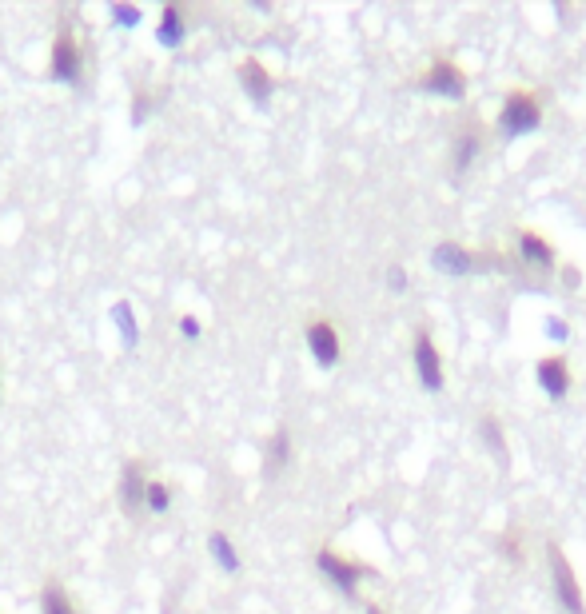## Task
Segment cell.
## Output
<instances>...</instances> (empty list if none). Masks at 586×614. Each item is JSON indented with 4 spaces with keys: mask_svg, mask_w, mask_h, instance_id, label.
<instances>
[{
    "mask_svg": "<svg viewBox=\"0 0 586 614\" xmlns=\"http://www.w3.org/2000/svg\"><path fill=\"white\" fill-rule=\"evenodd\" d=\"M40 611L44 614H76V607H72V599L64 595L60 583H48L44 595H40Z\"/></svg>",
    "mask_w": 586,
    "mask_h": 614,
    "instance_id": "9a60e30c",
    "label": "cell"
},
{
    "mask_svg": "<svg viewBox=\"0 0 586 614\" xmlns=\"http://www.w3.org/2000/svg\"><path fill=\"white\" fill-rule=\"evenodd\" d=\"M539 124H543V108H539V100L531 92H511L503 100V112H499L503 136H531Z\"/></svg>",
    "mask_w": 586,
    "mask_h": 614,
    "instance_id": "6da1fadb",
    "label": "cell"
},
{
    "mask_svg": "<svg viewBox=\"0 0 586 614\" xmlns=\"http://www.w3.org/2000/svg\"><path fill=\"white\" fill-rule=\"evenodd\" d=\"M112 20H116V24H124V28H136V24H140V8L116 4V8H112Z\"/></svg>",
    "mask_w": 586,
    "mask_h": 614,
    "instance_id": "44dd1931",
    "label": "cell"
},
{
    "mask_svg": "<svg viewBox=\"0 0 586 614\" xmlns=\"http://www.w3.org/2000/svg\"><path fill=\"white\" fill-rule=\"evenodd\" d=\"M539 387H543L551 399H563V395H567L571 371H567V363H563L559 355H547V359L539 363Z\"/></svg>",
    "mask_w": 586,
    "mask_h": 614,
    "instance_id": "30bf717a",
    "label": "cell"
},
{
    "mask_svg": "<svg viewBox=\"0 0 586 614\" xmlns=\"http://www.w3.org/2000/svg\"><path fill=\"white\" fill-rule=\"evenodd\" d=\"M288 455H292V439H288V431H276L268 443V475H276L288 463Z\"/></svg>",
    "mask_w": 586,
    "mask_h": 614,
    "instance_id": "e0dca14e",
    "label": "cell"
},
{
    "mask_svg": "<svg viewBox=\"0 0 586 614\" xmlns=\"http://www.w3.org/2000/svg\"><path fill=\"white\" fill-rule=\"evenodd\" d=\"M387 284H391V292H403V288H407V272L395 264V268L387 272Z\"/></svg>",
    "mask_w": 586,
    "mask_h": 614,
    "instance_id": "7402d4cb",
    "label": "cell"
},
{
    "mask_svg": "<svg viewBox=\"0 0 586 614\" xmlns=\"http://www.w3.org/2000/svg\"><path fill=\"white\" fill-rule=\"evenodd\" d=\"M180 331H184L188 339H196V335H200V319H196V315H184V319H180Z\"/></svg>",
    "mask_w": 586,
    "mask_h": 614,
    "instance_id": "603a6c76",
    "label": "cell"
},
{
    "mask_svg": "<svg viewBox=\"0 0 586 614\" xmlns=\"http://www.w3.org/2000/svg\"><path fill=\"white\" fill-rule=\"evenodd\" d=\"M547 555H551V567H555V599L563 603V611L567 614H586V595L583 587H579V579H575V567L567 563V555H563V547H547Z\"/></svg>",
    "mask_w": 586,
    "mask_h": 614,
    "instance_id": "7a4b0ae2",
    "label": "cell"
},
{
    "mask_svg": "<svg viewBox=\"0 0 586 614\" xmlns=\"http://www.w3.org/2000/svg\"><path fill=\"white\" fill-rule=\"evenodd\" d=\"M483 439L491 443V451H495V459L507 467V439H503V431H499V423H495V415H483Z\"/></svg>",
    "mask_w": 586,
    "mask_h": 614,
    "instance_id": "ac0fdd59",
    "label": "cell"
},
{
    "mask_svg": "<svg viewBox=\"0 0 586 614\" xmlns=\"http://www.w3.org/2000/svg\"><path fill=\"white\" fill-rule=\"evenodd\" d=\"M160 44L164 48H176L180 40H184V12L176 8V4H164V16H160Z\"/></svg>",
    "mask_w": 586,
    "mask_h": 614,
    "instance_id": "4fadbf2b",
    "label": "cell"
},
{
    "mask_svg": "<svg viewBox=\"0 0 586 614\" xmlns=\"http://www.w3.org/2000/svg\"><path fill=\"white\" fill-rule=\"evenodd\" d=\"M503 547H507V559H519V563H523V547H515V539H511V535L503 539Z\"/></svg>",
    "mask_w": 586,
    "mask_h": 614,
    "instance_id": "d4e9b609",
    "label": "cell"
},
{
    "mask_svg": "<svg viewBox=\"0 0 586 614\" xmlns=\"http://www.w3.org/2000/svg\"><path fill=\"white\" fill-rule=\"evenodd\" d=\"M519 252H523V260L535 264V268H555V248H551L547 240H539L535 232H523V236H519Z\"/></svg>",
    "mask_w": 586,
    "mask_h": 614,
    "instance_id": "7c38bea8",
    "label": "cell"
},
{
    "mask_svg": "<svg viewBox=\"0 0 586 614\" xmlns=\"http://www.w3.org/2000/svg\"><path fill=\"white\" fill-rule=\"evenodd\" d=\"M144 503H148V511H152V515H164V511L172 507V491H168V483H148Z\"/></svg>",
    "mask_w": 586,
    "mask_h": 614,
    "instance_id": "ffe728a7",
    "label": "cell"
},
{
    "mask_svg": "<svg viewBox=\"0 0 586 614\" xmlns=\"http://www.w3.org/2000/svg\"><path fill=\"white\" fill-rule=\"evenodd\" d=\"M415 371H419V383H423L431 395L443 391V363H439V351H435V343H431L427 331L415 335Z\"/></svg>",
    "mask_w": 586,
    "mask_h": 614,
    "instance_id": "8992f818",
    "label": "cell"
},
{
    "mask_svg": "<svg viewBox=\"0 0 586 614\" xmlns=\"http://www.w3.org/2000/svg\"><path fill=\"white\" fill-rule=\"evenodd\" d=\"M475 260H479V256L463 252L459 244H439V248L431 252V264H435L439 272H447V276H467V272H475V268H479Z\"/></svg>",
    "mask_w": 586,
    "mask_h": 614,
    "instance_id": "9c48e42d",
    "label": "cell"
},
{
    "mask_svg": "<svg viewBox=\"0 0 586 614\" xmlns=\"http://www.w3.org/2000/svg\"><path fill=\"white\" fill-rule=\"evenodd\" d=\"M112 319L120 323L124 347H136V339H140V327H136V319H132V304H116V307H112Z\"/></svg>",
    "mask_w": 586,
    "mask_h": 614,
    "instance_id": "d6986e66",
    "label": "cell"
},
{
    "mask_svg": "<svg viewBox=\"0 0 586 614\" xmlns=\"http://www.w3.org/2000/svg\"><path fill=\"white\" fill-rule=\"evenodd\" d=\"M240 84H244V92H248L256 104H268L272 92H276V80H272V72H268L260 60H244V64H240Z\"/></svg>",
    "mask_w": 586,
    "mask_h": 614,
    "instance_id": "ba28073f",
    "label": "cell"
},
{
    "mask_svg": "<svg viewBox=\"0 0 586 614\" xmlns=\"http://www.w3.org/2000/svg\"><path fill=\"white\" fill-rule=\"evenodd\" d=\"M208 547H212V555H216L220 571H228V575H236V571H240V555H236V547H232V539H228L224 531H216V535L208 539Z\"/></svg>",
    "mask_w": 586,
    "mask_h": 614,
    "instance_id": "5bb4252c",
    "label": "cell"
},
{
    "mask_svg": "<svg viewBox=\"0 0 586 614\" xmlns=\"http://www.w3.org/2000/svg\"><path fill=\"white\" fill-rule=\"evenodd\" d=\"M307 347H311L319 367H335L339 363V335H335V327L327 319H315L307 327Z\"/></svg>",
    "mask_w": 586,
    "mask_h": 614,
    "instance_id": "52a82bcc",
    "label": "cell"
},
{
    "mask_svg": "<svg viewBox=\"0 0 586 614\" xmlns=\"http://www.w3.org/2000/svg\"><path fill=\"white\" fill-rule=\"evenodd\" d=\"M419 88H423V92H435V96H447V100H459V96L467 92V76H463L459 64H451V60H435L431 72L419 80Z\"/></svg>",
    "mask_w": 586,
    "mask_h": 614,
    "instance_id": "277c9868",
    "label": "cell"
},
{
    "mask_svg": "<svg viewBox=\"0 0 586 614\" xmlns=\"http://www.w3.org/2000/svg\"><path fill=\"white\" fill-rule=\"evenodd\" d=\"M144 495H148V483H144V471L132 463V467H124V483H120V503H124V511L128 515H136L140 507H144Z\"/></svg>",
    "mask_w": 586,
    "mask_h": 614,
    "instance_id": "8fae6325",
    "label": "cell"
},
{
    "mask_svg": "<svg viewBox=\"0 0 586 614\" xmlns=\"http://www.w3.org/2000/svg\"><path fill=\"white\" fill-rule=\"evenodd\" d=\"M315 563H319V571L351 599L355 591H359V575H367V567H359V563H347V559H339L335 551H319L315 555Z\"/></svg>",
    "mask_w": 586,
    "mask_h": 614,
    "instance_id": "5b68a950",
    "label": "cell"
},
{
    "mask_svg": "<svg viewBox=\"0 0 586 614\" xmlns=\"http://www.w3.org/2000/svg\"><path fill=\"white\" fill-rule=\"evenodd\" d=\"M80 44H76V32L72 24L64 20L60 32H56V44H52V76L60 84H80Z\"/></svg>",
    "mask_w": 586,
    "mask_h": 614,
    "instance_id": "3957f363",
    "label": "cell"
},
{
    "mask_svg": "<svg viewBox=\"0 0 586 614\" xmlns=\"http://www.w3.org/2000/svg\"><path fill=\"white\" fill-rule=\"evenodd\" d=\"M479 156V136L475 132H463L459 144H455V176H463L471 168V160Z\"/></svg>",
    "mask_w": 586,
    "mask_h": 614,
    "instance_id": "2e32d148",
    "label": "cell"
},
{
    "mask_svg": "<svg viewBox=\"0 0 586 614\" xmlns=\"http://www.w3.org/2000/svg\"><path fill=\"white\" fill-rule=\"evenodd\" d=\"M367 614H383V611H379V607H367Z\"/></svg>",
    "mask_w": 586,
    "mask_h": 614,
    "instance_id": "484cf974",
    "label": "cell"
},
{
    "mask_svg": "<svg viewBox=\"0 0 586 614\" xmlns=\"http://www.w3.org/2000/svg\"><path fill=\"white\" fill-rule=\"evenodd\" d=\"M547 335H551V339H567V323H563V319H551V323H547Z\"/></svg>",
    "mask_w": 586,
    "mask_h": 614,
    "instance_id": "cb8c5ba5",
    "label": "cell"
}]
</instances>
